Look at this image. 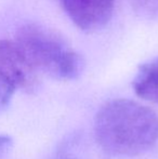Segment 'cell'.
I'll return each mask as SVG.
<instances>
[{
  "label": "cell",
  "mask_w": 158,
  "mask_h": 159,
  "mask_svg": "<svg viewBox=\"0 0 158 159\" xmlns=\"http://www.w3.org/2000/svg\"><path fill=\"white\" fill-rule=\"evenodd\" d=\"M99 145L115 156H137L157 142L158 116L153 109L127 98L107 102L94 120Z\"/></svg>",
  "instance_id": "cell-1"
},
{
  "label": "cell",
  "mask_w": 158,
  "mask_h": 159,
  "mask_svg": "<svg viewBox=\"0 0 158 159\" xmlns=\"http://www.w3.org/2000/svg\"><path fill=\"white\" fill-rule=\"evenodd\" d=\"M26 59L37 71L62 80H74L84 68L82 57L72 50L55 32L36 24L19 30L15 40Z\"/></svg>",
  "instance_id": "cell-2"
},
{
  "label": "cell",
  "mask_w": 158,
  "mask_h": 159,
  "mask_svg": "<svg viewBox=\"0 0 158 159\" xmlns=\"http://www.w3.org/2000/svg\"><path fill=\"white\" fill-rule=\"evenodd\" d=\"M37 84L38 71L16 42L0 40V108L9 104L17 89L33 91Z\"/></svg>",
  "instance_id": "cell-3"
},
{
  "label": "cell",
  "mask_w": 158,
  "mask_h": 159,
  "mask_svg": "<svg viewBox=\"0 0 158 159\" xmlns=\"http://www.w3.org/2000/svg\"><path fill=\"white\" fill-rule=\"evenodd\" d=\"M61 3L77 27L91 32L103 27L110 21L115 0H61Z\"/></svg>",
  "instance_id": "cell-4"
},
{
  "label": "cell",
  "mask_w": 158,
  "mask_h": 159,
  "mask_svg": "<svg viewBox=\"0 0 158 159\" xmlns=\"http://www.w3.org/2000/svg\"><path fill=\"white\" fill-rule=\"evenodd\" d=\"M133 89L141 98L158 104V59L139 67L133 80Z\"/></svg>",
  "instance_id": "cell-5"
},
{
  "label": "cell",
  "mask_w": 158,
  "mask_h": 159,
  "mask_svg": "<svg viewBox=\"0 0 158 159\" xmlns=\"http://www.w3.org/2000/svg\"><path fill=\"white\" fill-rule=\"evenodd\" d=\"M11 146H12V139L8 135L0 134V156L8 152Z\"/></svg>",
  "instance_id": "cell-6"
}]
</instances>
